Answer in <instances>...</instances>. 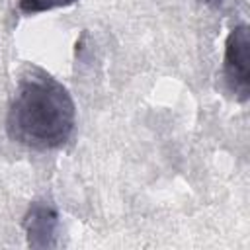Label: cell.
Instances as JSON below:
<instances>
[{
	"mask_svg": "<svg viewBox=\"0 0 250 250\" xmlns=\"http://www.w3.org/2000/svg\"><path fill=\"white\" fill-rule=\"evenodd\" d=\"M23 229L27 232V244L33 248H47L55 246L57 230H59V215L57 209L47 201L31 203L25 219Z\"/></svg>",
	"mask_w": 250,
	"mask_h": 250,
	"instance_id": "3",
	"label": "cell"
},
{
	"mask_svg": "<svg viewBox=\"0 0 250 250\" xmlns=\"http://www.w3.org/2000/svg\"><path fill=\"white\" fill-rule=\"evenodd\" d=\"M248 25L240 23L230 29L225 41V59H223V74L229 90L240 100L246 102L250 96V68H248Z\"/></svg>",
	"mask_w": 250,
	"mask_h": 250,
	"instance_id": "2",
	"label": "cell"
},
{
	"mask_svg": "<svg viewBox=\"0 0 250 250\" xmlns=\"http://www.w3.org/2000/svg\"><path fill=\"white\" fill-rule=\"evenodd\" d=\"M76 0H18V8L21 14H39V12H49L55 8H62V6H70Z\"/></svg>",
	"mask_w": 250,
	"mask_h": 250,
	"instance_id": "4",
	"label": "cell"
},
{
	"mask_svg": "<svg viewBox=\"0 0 250 250\" xmlns=\"http://www.w3.org/2000/svg\"><path fill=\"white\" fill-rule=\"evenodd\" d=\"M207 4H211V6H219V4H223L225 0H205Z\"/></svg>",
	"mask_w": 250,
	"mask_h": 250,
	"instance_id": "5",
	"label": "cell"
},
{
	"mask_svg": "<svg viewBox=\"0 0 250 250\" xmlns=\"http://www.w3.org/2000/svg\"><path fill=\"white\" fill-rule=\"evenodd\" d=\"M74 125L72 96L59 80L41 68H29L20 76L6 115V131L14 143L53 150L70 141Z\"/></svg>",
	"mask_w": 250,
	"mask_h": 250,
	"instance_id": "1",
	"label": "cell"
}]
</instances>
